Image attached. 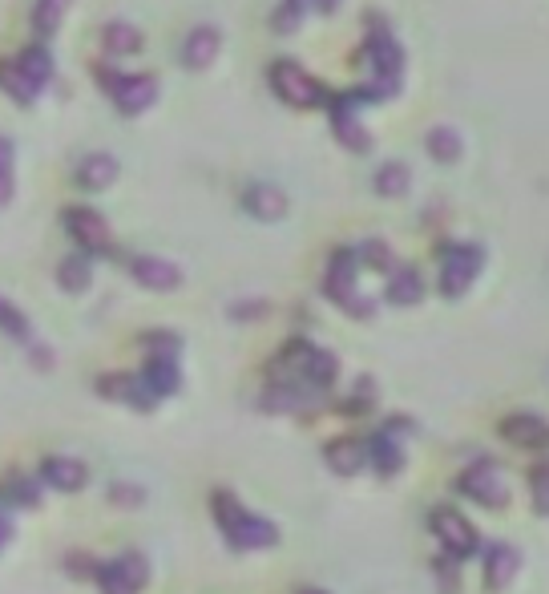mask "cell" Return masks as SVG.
I'll list each match as a JSON object with an SVG mask.
<instances>
[{
	"mask_svg": "<svg viewBox=\"0 0 549 594\" xmlns=\"http://www.w3.org/2000/svg\"><path fill=\"white\" fill-rule=\"evenodd\" d=\"M17 502H25V506H37V502H41V498H37V485L21 481V485H17Z\"/></svg>",
	"mask_w": 549,
	"mask_h": 594,
	"instance_id": "obj_40",
	"label": "cell"
},
{
	"mask_svg": "<svg viewBox=\"0 0 549 594\" xmlns=\"http://www.w3.org/2000/svg\"><path fill=\"white\" fill-rule=\"evenodd\" d=\"M356 271H360V255H356L352 247H340V251L332 255V263H327L323 291L332 295V300H336L344 312L368 320V316H372V300H368V295H360V287H356Z\"/></svg>",
	"mask_w": 549,
	"mask_h": 594,
	"instance_id": "obj_3",
	"label": "cell"
},
{
	"mask_svg": "<svg viewBox=\"0 0 549 594\" xmlns=\"http://www.w3.org/2000/svg\"><path fill=\"white\" fill-rule=\"evenodd\" d=\"M13 198V142L0 138V207Z\"/></svg>",
	"mask_w": 549,
	"mask_h": 594,
	"instance_id": "obj_37",
	"label": "cell"
},
{
	"mask_svg": "<svg viewBox=\"0 0 549 594\" xmlns=\"http://www.w3.org/2000/svg\"><path fill=\"white\" fill-rule=\"evenodd\" d=\"M97 388L109 396V401H134L138 392V376H101Z\"/></svg>",
	"mask_w": 549,
	"mask_h": 594,
	"instance_id": "obj_35",
	"label": "cell"
},
{
	"mask_svg": "<svg viewBox=\"0 0 549 594\" xmlns=\"http://www.w3.org/2000/svg\"><path fill=\"white\" fill-rule=\"evenodd\" d=\"M9 538H13V526H9V518H0V550L9 546Z\"/></svg>",
	"mask_w": 549,
	"mask_h": 594,
	"instance_id": "obj_42",
	"label": "cell"
},
{
	"mask_svg": "<svg viewBox=\"0 0 549 594\" xmlns=\"http://www.w3.org/2000/svg\"><path fill=\"white\" fill-rule=\"evenodd\" d=\"M109 498H114V506H142V489L138 485H126V481H114L109 485Z\"/></svg>",
	"mask_w": 549,
	"mask_h": 594,
	"instance_id": "obj_38",
	"label": "cell"
},
{
	"mask_svg": "<svg viewBox=\"0 0 549 594\" xmlns=\"http://www.w3.org/2000/svg\"><path fill=\"white\" fill-rule=\"evenodd\" d=\"M0 89H5V93L13 97V102H21V106H29L33 97L41 93V89L25 77V69H21L17 61H0Z\"/></svg>",
	"mask_w": 549,
	"mask_h": 594,
	"instance_id": "obj_23",
	"label": "cell"
},
{
	"mask_svg": "<svg viewBox=\"0 0 549 594\" xmlns=\"http://www.w3.org/2000/svg\"><path fill=\"white\" fill-rule=\"evenodd\" d=\"M481 263H485V251L477 243L445 247V255H441V295H445V300H461V295L473 287Z\"/></svg>",
	"mask_w": 549,
	"mask_h": 594,
	"instance_id": "obj_5",
	"label": "cell"
},
{
	"mask_svg": "<svg viewBox=\"0 0 549 594\" xmlns=\"http://www.w3.org/2000/svg\"><path fill=\"white\" fill-rule=\"evenodd\" d=\"M457 489L465 493L469 502H477V506H505V498H509V485H505L497 461H473L457 477Z\"/></svg>",
	"mask_w": 549,
	"mask_h": 594,
	"instance_id": "obj_6",
	"label": "cell"
},
{
	"mask_svg": "<svg viewBox=\"0 0 549 594\" xmlns=\"http://www.w3.org/2000/svg\"><path fill=\"white\" fill-rule=\"evenodd\" d=\"M114 178H118L114 154H89V158L77 166V186H81V190H105V186H114Z\"/></svg>",
	"mask_w": 549,
	"mask_h": 594,
	"instance_id": "obj_19",
	"label": "cell"
},
{
	"mask_svg": "<svg viewBox=\"0 0 549 594\" xmlns=\"http://www.w3.org/2000/svg\"><path fill=\"white\" fill-rule=\"evenodd\" d=\"M142 380L150 384L154 396H170L178 388V364L174 360H150L146 372H142Z\"/></svg>",
	"mask_w": 549,
	"mask_h": 594,
	"instance_id": "obj_29",
	"label": "cell"
},
{
	"mask_svg": "<svg viewBox=\"0 0 549 594\" xmlns=\"http://www.w3.org/2000/svg\"><path fill=\"white\" fill-rule=\"evenodd\" d=\"M323 461L332 465L340 477H352V473H360V469H364L368 449H364L356 437H340V441H332V445L323 449Z\"/></svg>",
	"mask_w": 549,
	"mask_h": 594,
	"instance_id": "obj_16",
	"label": "cell"
},
{
	"mask_svg": "<svg viewBox=\"0 0 549 594\" xmlns=\"http://www.w3.org/2000/svg\"><path fill=\"white\" fill-rule=\"evenodd\" d=\"M267 413H295L299 405H303V396H299V388L295 384H275V388H267L263 392V401H259Z\"/></svg>",
	"mask_w": 549,
	"mask_h": 594,
	"instance_id": "obj_31",
	"label": "cell"
},
{
	"mask_svg": "<svg viewBox=\"0 0 549 594\" xmlns=\"http://www.w3.org/2000/svg\"><path fill=\"white\" fill-rule=\"evenodd\" d=\"M303 9H307V0H283V5L275 9V17H271V29L275 33H295L299 21H303Z\"/></svg>",
	"mask_w": 549,
	"mask_h": 594,
	"instance_id": "obj_34",
	"label": "cell"
},
{
	"mask_svg": "<svg viewBox=\"0 0 549 594\" xmlns=\"http://www.w3.org/2000/svg\"><path fill=\"white\" fill-rule=\"evenodd\" d=\"M356 255H360V263H364V267H372V271H384V275H392V271H396L392 247H388V243H380V239L360 243V247H356Z\"/></svg>",
	"mask_w": 549,
	"mask_h": 594,
	"instance_id": "obj_32",
	"label": "cell"
},
{
	"mask_svg": "<svg viewBox=\"0 0 549 594\" xmlns=\"http://www.w3.org/2000/svg\"><path fill=\"white\" fill-rule=\"evenodd\" d=\"M368 65H372V77L376 81H396L400 85V73H404V49L400 41L392 37V29L372 13L368 17V41H364V53H360Z\"/></svg>",
	"mask_w": 549,
	"mask_h": 594,
	"instance_id": "obj_4",
	"label": "cell"
},
{
	"mask_svg": "<svg viewBox=\"0 0 549 594\" xmlns=\"http://www.w3.org/2000/svg\"><path fill=\"white\" fill-rule=\"evenodd\" d=\"M299 594H327V590H319V586H307V590H299Z\"/></svg>",
	"mask_w": 549,
	"mask_h": 594,
	"instance_id": "obj_44",
	"label": "cell"
},
{
	"mask_svg": "<svg viewBox=\"0 0 549 594\" xmlns=\"http://www.w3.org/2000/svg\"><path fill=\"white\" fill-rule=\"evenodd\" d=\"M65 227L69 235L89 251V255H109V247H114V235H109V223L89 211V207H69L65 211Z\"/></svg>",
	"mask_w": 549,
	"mask_h": 594,
	"instance_id": "obj_9",
	"label": "cell"
},
{
	"mask_svg": "<svg viewBox=\"0 0 549 594\" xmlns=\"http://www.w3.org/2000/svg\"><path fill=\"white\" fill-rule=\"evenodd\" d=\"M332 130H336V138H340L352 154H368V150H372V134L360 126L356 110H340V106H332Z\"/></svg>",
	"mask_w": 549,
	"mask_h": 594,
	"instance_id": "obj_20",
	"label": "cell"
},
{
	"mask_svg": "<svg viewBox=\"0 0 549 594\" xmlns=\"http://www.w3.org/2000/svg\"><path fill=\"white\" fill-rule=\"evenodd\" d=\"M336 372H340V364H336V356L332 352H323V348H311V356H307V368H303V376L315 384V388H327L336 380Z\"/></svg>",
	"mask_w": 549,
	"mask_h": 594,
	"instance_id": "obj_30",
	"label": "cell"
},
{
	"mask_svg": "<svg viewBox=\"0 0 549 594\" xmlns=\"http://www.w3.org/2000/svg\"><path fill=\"white\" fill-rule=\"evenodd\" d=\"M424 150L432 154V162H445V166H449V162L461 158L465 146H461V134H457L453 126H432V130L424 134Z\"/></svg>",
	"mask_w": 549,
	"mask_h": 594,
	"instance_id": "obj_22",
	"label": "cell"
},
{
	"mask_svg": "<svg viewBox=\"0 0 549 594\" xmlns=\"http://www.w3.org/2000/svg\"><path fill=\"white\" fill-rule=\"evenodd\" d=\"M89 279H93V267H89V259L85 255H65L61 259V267H57V283L65 287V291H85L89 287Z\"/></svg>",
	"mask_w": 549,
	"mask_h": 594,
	"instance_id": "obj_26",
	"label": "cell"
},
{
	"mask_svg": "<svg viewBox=\"0 0 549 594\" xmlns=\"http://www.w3.org/2000/svg\"><path fill=\"white\" fill-rule=\"evenodd\" d=\"M263 312H267V304H263V300H259V304H239V308H235V316H239V320H255V316H263Z\"/></svg>",
	"mask_w": 549,
	"mask_h": 594,
	"instance_id": "obj_41",
	"label": "cell"
},
{
	"mask_svg": "<svg viewBox=\"0 0 549 594\" xmlns=\"http://www.w3.org/2000/svg\"><path fill=\"white\" fill-rule=\"evenodd\" d=\"M243 207H247L255 219L275 223V219L287 215V194H283L275 182H251V186L243 190Z\"/></svg>",
	"mask_w": 549,
	"mask_h": 594,
	"instance_id": "obj_13",
	"label": "cell"
},
{
	"mask_svg": "<svg viewBox=\"0 0 549 594\" xmlns=\"http://www.w3.org/2000/svg\"><path fill=\"white\" fill-rule=\"evenodd\" d=\"M130 275L142 287H150V291H174L182 283V271L170 259H158V255H134L130 259Z\"/></svg>",
	"mask_w": 549,
	"mask_h": 594,
	"instance_id": "obj_11",
	"label": "cell"
},
{
	"mask_svg": "<svg viewBox=\"0 0 549 594\" xmlns=\"http://www.w3.org/2000/svg\"><path fill=\"white\" fill-rule=\"evenodd\" d=\"M218 49H223V33H218L214 25H194L186 33V41H182V65L186 69H206L218 57Z\"/></svg>",
	"mask_w": 549,
	"mask_h": 594,
	"instance_id": "obj_12",
	"label": "cell"
},
{
	"mask_svg": "<svg viewBox=\"0 0 549 594\" xmlns=\"http://www.w3.org/2000/svg\"><path fill=\"white\" fill-rule=\"evenodd\" d=\"M267 81H271V89H275L279 102H287V106H295V110H311V106H327V102H332V89L319 85L303 65H295V61H287V57L271 65Z\"/></svg>",
	"mask_w": 549,
	"mask_h": 594,
	"instance_id": "obj_2",
	"label": "cell"
},
{
	"mask_svg": "<svg viewBox=\"0 0 549 594\" xmlns=\"http://www.w3.org/2000/svg\"><path fill=\"white\" fill-rule=\"evenodd\" d=\"M408 186H412V170H408L404 162H384V166L376 170V194L400 198V194H408Z\"/></svg>",
	"mask_w": 549,
	"mask_h": 594,
	"instance_id": "obj_25",
	"label": "cell"
},
{
	"mask_svg": "<svg viewBox=\"0 0 549 594\" xmlns=\"http://www.w3.org/2000/svg\"><path fill=\"white\" fill-rule=\"evenodd\" d=\"M533 502H537L541 514H549V469L533 473Z\"/></svg>",
	"mask_w": 549,
	"mask_h": 594,
	"instance_id": "obj_39",
	"label": "cell"
},
{
	"mask_svg": "<svg viewBox=\"0 0 549 594\" xmlns=\"http://www.w3.org/2000/svg\"><path fill=\"white\" fill-rule=\"evenodd\" d=\"M150 582V562L142 554H122L109 566H97L101 594H138Z\"/></svg>",
	"mask_w": 549,
	"mask_h": 594,
	"instance_id": "obj_7",
	"label": "cell"
},
{
	"mask_svg": "<svg viewBox=\"0 0 549 594\" xmlns=\"http://www.w3.org/2000/svg\"><path fill=\"white\" fill-rule=\"evenodd\" d=\"M501 433H505V441H513V445H521V449H541V445H549V425H545L541 417H529V413L509 417V421L501 425Z\"/></svg>",
	"mask_w": 549,
	"mask_h": 594,
	"instance_id": "obj_15",
	"label": "cell"
},
{
	"mask_svg": "<svg viewBox=\"0 0 549 594\" xmlns=\"http://www.w3.org/2000/svg\"><path fill=\"white\" fill-rule=\"evenodd\" d=\"M315 9H319V13H327V17H332V13L340 9V0H315Z\"/></svg>",
	"mask_w": 549,
	"mask_h": 594,
	"instance_id": "obj_43",
	"label": "cell"
},
{
	"mask_svg": "<svg viewBox=\"0 0 549 594\" xmlns=\"http://www.w3.org/2000/svg\"><path fill=\"white\" fill-rule=\"evenodd\" d=\"M432 534L441 538V546L449 550V558H469L481 542H477V530L453 510V506H441V510H432Z\"/></svg>",
	"mask_w": 549,
	"mask_h": 594,
	"instance_id": "obj_8",
	"label": "cell"
},
{
	"mask_svg": "<svg viewBox=\"0 0 549 594\" xmlns=\"http://www.w3.org/2000/svg\"><path fill=\"white\" fill-rule=\"evenodd\" d=\"M214 518H218L223 534H227L239 550H267V546L279 542V530H275L267 518L247 514V510L239 506V498H235V493H227V489L214 493Z\"/></svg>",
	"mask_w": 549,
	"mask_h": 594,
	"instance_id": "obj_1",
	"label": "cell"
},
{
	"mask_svg": "<svg viewBox=\"0 0 549 594\" xmlns=\"http://www.w3.org/2000/svg\"><path fill=\"white\" fill-rule=\"evenodd\" d=\"M0 332L13 336V340H29V336H33V332H29V320H25L9 300H0Z\"/></svg>",
	"mask_w": 549,
	"mask_h": 594,
	"instance_id": "obj_36",
	"label": "cell"
},
{
	"mask_svg": "<svg viewBox=\"0 0 549 594\" xmlns=\"http://www.w3.org/2000/svg\"><path fill=\"white\" fill-rule=\"evenodd\" d=\"M517 566H521V554L513 550V546H489L485 550V586L489 590H505L509 582H513V574H517Z\"/></svg>",
	"mask_w": 549,
	"mask_h": 594,
	"instance_id": "obj_14",
	"label": "cell"
},
{
	"mask_svg": "<svg viewBox=\"0 0 549 594\" xmlns=\"http://www.w3.org/2000/svg\"><path fill=\"white\" fill-rule=\"evenodd\" d=\"M109 97L118 102L122 114H142V110H150L158 102V81L150 73H126L122 85L109 93Z\"/></svg>",
	"mask_w": 549,
	"mask_h": 594,
	"instance_id": "obj_10",
	"label": "cell"
},
{
	"mask_svg": "<svg viewBox=\"0 0 549 594\" xmlns=\"http://www.w3.org/2000/svg\"><path fill=\"white\" fill-rule=\"evenodd\" d=\"M142 348L150 352V360H174L182 344H178L174 332H146V336H142Z\"/></svg>",
	"mask_w": 549,
	"mask_h": 594,
	"instance_id": "obj_33",
	"label": "cell"
},
{
	"mask_svg": "<svg viewBox=\"0 0 549 594\" xmlns=\"http://www.w3.org/2000/svg\"><path fill=\"white\" fill-rule=\"evenodd\" d=\"M388 300L400 304V308L420 304V300H424V275H420L416 267H404V263H400V267L388 275Z\"/></svg>",
	"mask_w": 549,
	"mask_h": 594,
	"instance_id": "obj_18",
	"label": "cell"
},
{
	"mask_svg": "<svg viewBox=\"0 0 549 594\" xmlns=\"http://www.w3.org/2000/svg\"><path fill=\"white\" fill-rule=\"evenodd\" d=\"M65 9H69V0H37V5H33V33L41 41L53 37L57 25H61V17H65Z\"/></svg>",
	"mask_w": 549,
	"mask_h": 594,
	"instance_id": "obj_28",
	"label": "cell"
},
{
	"mask_svg": "<svg viewBox=\"0 0 549 594\" xmlns=\"http://www.w3.org/2000/svg\"><path fill=\"white\" fill-rule=\"evenodd\" d=\"M17 65L25 69V77H29V81H33L37 89L53 81V57H49V53H45L41 45H29V49H25L21 57H17Z\"/></svg>",
	"mask_w": 549,
	"mask_h": 594,
	"instance_id": "obj_27",
	"label": "cell"
},
{
	"mask_svg": "<svg viewBox=\"0 0 549 594\" xmlns=\"http://www.w3.org/2000/svg\"><path fill=\"white\" fill-rule=\"evenodd\" d=\"M45 481H49L53 489L77 493V489L89 481V469H85V461H77V457H49V461H45Z\"/></svg>",
	"mask_w": 549,
	"mask_h": 594,
	"instance_id": "obj_17",
	"label": "cell"
},
{
	"mask_svg": "<svg viewBox=\"0 0 549 594\" xmlns=\"http://www.w3.org/2000/svg\"><path fill=\"white\" fill-rule=\"evenodd\" d=\"M101 41H105V53H114V57H130L142 49V33L130 21H109L101 29Z\"/></svg>",
	"mask_w": 549,
	"mask_h": 594,
	"instance_id": "obj_21",
	"label": "cell"
},
{
	"mask_svg": "<svg viewBox=\"0 0 549 594\" xmlns=\"http://www.w3.org/2000/svg\"><path fill=\"white\" fill-rule=\"evenodd\" d=\"M368 457L376 461V469H380L384 477H388V473H400L404 453H400V445H396V433H392V429L376 433V437H372V445H368Z\"/></svg>",
	"mask_w": 549,
	"mask_h": 594,
	"instance_id": "obj_24",
	"label": "cell"
}]
</instances>
